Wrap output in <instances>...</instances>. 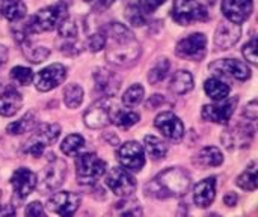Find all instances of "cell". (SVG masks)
<instances>
[{
    "label": "cell",
    "instance_id": "cell-1",
    "mask_svg": "<svg viewBox=\"0 0 258 217\" xmlns=\"http://www.w3.org/2000/svg\"><path fill=\"white\" fill-rule=\"evenodd\" d=\"M106 35V59L121 68L133 66L141 54L142 47L135 33L121 23H110L104 27Z\"/></svg>",
    "mask_w": 258,
    "mask_h": 217
},
{
    "label": "cell",
    "instance_id": "cell-2",
    "mask_svg": "<svg viewBox=\"0 0 258 217\" xmlns=\"http://www.w3.org/2000/svg\"><path fill=\"white\" fill-rule=\"evenodd\" d=\"M192 178L187 171L181 168H169L154 177L147 186L145 193L156 199L181 198L190 189Z\"/></svg>",
    "mask_w": 258,
    "mask_h": 217
},
{
    "label": "cell",
    "instance_id": "cell-3",
    "mask_svg": "<svg viewBox=\"0 0 258 217\" xmlns=\"http://www.w3.org/2000/svg\"><path fill=\"white\" fill-rule=\"evenodd\" d=\"M67 17H68V5L65 2H57L51 6L38 11L33 17H30L29 21L24 24V33L26 36H29L35 33L50 32L56 29Z\"/></svg>",
    "mask_w": 258,
    "mask_h": 217
},
{
    "label": "cell",
    "instance_id": "cell-4",
    "mask_svg": "<svg viewBox=\"0 0 258 217\" xmlns=\"http://www.w3.org/2000/svg\"><path fill=\"white\" fill-rule=\"evenodd\" d=\"M172 18L180 26H190L203 23L210 18L207 8L198 0H174Z\"/></svg>",
    "mask_w": 258,
    "mask_h": 217
},
{
    "label": "cell",
    "instance_id": "cell-5",
    "mask_svg": "<svg viewBox=\"0 0 258 217\" xmlns=\"http://www.w3.org/2000/svg\"><path fill=\"white\" fill-rule=\"evenodd\" d=\"M106 172V162L94 153H86L76 160V175L80 184H94Z\"/></svg>",
    "mask_w": 258,
    "mask_h": 217
},
{
    "label": "cell",
    "instance_id": "cell-6",
    "mask_svg": "<svg viewBox=\"0 0 258 217\" xmlns=\"http://www.w3.org/2000/svg\"><path fill=\"white\" fill-rule=\"evenodd\" d=\"M59 134H60V127L57 124H41L30 136V139L26 142L24 153L33 157L42 156L44 150L57 140Z\"/></svg>",
    "mask_w": 258,
    "mask_h": 217
},
{
    "label": "cell",
    "instance_id": "cell-7",
    "mask_svg": "<svg viewBox=\"0 0 258 217\" xmlns=\"http://www.w3.org/2000/svg\"><path fill=\"white\" fill-rule=\"evenodd\" d=\"M67 177V165L62 159L56 157L54 154L48 156V162L42 171L41 175V181L36 183L39 192H53L57 187L62 186V183L65 181Z\"/></svg>",
    "mask_w": 258,
    "mask_h": 217
},
{
    "label": "cell",
    "instance_id": "cell-8",
    "mask_svg": "<svg viewBox=\"0 0 258 217\" xmlns=\"http://www.w3.org/2000/svg\"><path fill=\"white\" fill-rule=\"evenodd\" d=\"M254 133L255 130L249 122H237L222 133L221 142L230 151L248 148L254 139Z\"/></svg>",
    "mask_w": 258,
    "mask_h": 217
},
{
    "label": "cell",
    "instance_id": "cell-9",
    "mask_svg": "<svg viewBox=\"0 0 258 217\" xmlns=\"http://www.w3.org/2000/svg\"><path fill=\"white\" fill-rule=\"evenodd\" d=\"M112 103L110 98L103 97L101 100L95 101L83 115V121L85 125L92 128V130H98V128H104L112 122Z\"/></svg>",
    "mask_w": 258,
    "mask_h": 217
},
{
    "label": "cell",
    "instance_id": "cell-10",
    "mask_svg": "<svg viewBox=\"0 0 258 217\" xmlns=\"http://www.w3.org/2000/svg\"><path fill=\"white\" fill-rule=\"evenodd\" d=\"M207 53V38L204 33H192L175 47V54L186 60H203Z\"/></svg>",
    "mask_w": 258,
    "mask_h": 217
},
{
    "label": "cell",
    "instance_id": "cell-11",
    "mask_svg": "<svg viewBox=\"0 0 258 217\" xmlns=\"http://www.w3.org/2000/svg\"><path fill=\"white\" fill-rule=\"evenodd\" d=\"M106 184L109 189L121 198L132 196L136 190V180L125 168H113L106 177Z\"/></svg>",
    "mask_w": 258,
    "mask_h": 217
},
{
    "label": "cell",
    "instance_id": "cell-12",
    "mask_svg": "<svg viewBox=\"0 0 258 217\" xmlns=\"http://www.w3.org/2000/svg\"><path fill=\"white\" fill-rule=\"evenodd\" d=\"M237 106V98H224L219 100L216 104H207L203 107L201 116L206 121L215 122V124H228L231 116L234 115Z\"/></svg>",
    "mask_w": 258,
    "mask_h": 217
},
{
    "label": "cell",
    "instance_id": "cell-13",
    "mask_svg": "<svg viewBox=\"0 0 258 217\" xmlns=\"http://www.w3.org/2000/svg\"><path fill=\"white\" fill-rule=\"evenodd\" d=\"M118 159H119V163L122 165V168H125L127 171L139 172L145 165L144 147L135 140L125 142L121 145V148L118 151Z\"/></svg>",
    "mask_w": 258,
    "mask_h": 217
},
{
    "label": "cell",
    "instance_id": "cell-14",
    "mask_svg": "<svg viewBox=\"0 0 258 217\" xmlns=\"http://www.w3.org/2000/svg\"><path fill=\"white\" fill-rule=\"evenodd\" d=\"M45 207L50 213L57 216H73L80 207V196L71 192H59L48 198Z\"/></svg>",
    "mask_w": 258,
    "mask_h": 217
},
{
    "label": "cell",
    "instance_id": "cell-15",
    "mask_svg": "<svg viewBox=\"0 0 258 217\" xmlns=\"http://www.w3.org/2000/svg\"><path fill=\"white\" fill-rule=\"evenodd\" d=\"M67 79V68L62 63H51L41 69L35 77V85L39 92H48L62 85Z\"/></svg>",
    "mask_w": 258,
    "mask_h": 217
},
{
    "label": "cell",
    "instance_id": "cell-16",
    "mask_svg": "<svg viewBox=\"0 0 258 217\" xmlns=\"http://www.w3.org/2000/svg\"><path fill=\"white\" fill-rule=\"evenodd\" d=\"M154 125L169 140L178 142L184 136V125L174 112L166 110L159 113L154 119Z\"/></svg>",
    "mask_w": 258,
    "mask_h": 217
},
{
    "label": "cell",
    "instance_id": "cell-17",
    "mask_svg": "<svg viewBox=\"0 0 258 217\" xmlns=\"http://www.w3.org/2000/svg\"><path fill=\"white\" fill-rule=\"evenodd\" d=\"M36 183H38L36 174L27 168L17 169L11 177V186L18 201H24L36 189Z\"/></svg>",
    "mask_w": 258,
    "mask_h": 217
},
{
    "label": "cell",
    "instance_id": "cell-18",
    "mask_svg": "<svg viewBox=\"0 0 258 217\" xmlns=\"http://www.w3.org/2000/svg\"><path fill=\"white\" fill-rule=\"evenodd\" d=\"M242 36V27L237 23H233L230 20L219 23L216 32H215V47L218 50H228L234 47Z\"/></svg>",
    "mask_w": 258,
    "mask_h": 217
},
{
    "label": "cell",
    "instance_id": "cell-19",
    "mask_svg": "<svg viewBox=\"0 0 258 217\" xmlns=\"http://www.w3.org/2000/svg\"><path fill=\"white\" fill-rule=\"evenodd\" d=\"M209 68L212 71H215L216 74L230 76V77L242 80V82H245L251 77V68L248 66V63L237 60V59H221V60L213 62Z\"/></svg>",
    "mask_w": 258,
    "mask_h": 217
},
{
    "label": "cell",
    "instance_id": "cell-20",
    "mask_svg": "<svg viewBox=\"0 0 258 217\" xmlns=\"http://www.w3.org/2000/svg\"><path fill=\"white\" fill-rule=\"evenodd\" d=\"M94 82H95L97 92L107 98L116 95L121 86L119 76L109 68H97L94 73Z\"/></svg>",
    "mask_w": 258,
    "mask_h": 217
},
{
    "label": "cell",
    "instance_id": "cell-21",
    "mask_svg": "<svg viewBox=\"0 0 258 217\" xmlns=\"http://www.w3.org/2000/svg\"><path fill=\"white\" fill-rule=\"evenodd\" d=\"M254 11V0H222V12L227 20L242 24Z\"/></svg>",
    "mask_w": 258,
    "mask_h": 217
},
{
    "label": "cell",
    "instance_id": "cell-22",
    "mask_svg": "<svg viewBox=\"0 0 258 217\" xmlns=\"http://www.w3.org/2000/svg\"><path fill=\"white\" fill-rule=\"evenodd\" d=\"M216 196V178H206L194 189V202L200 208H207L213 204Z\"/></svg>",
    "mask_w": 258,
    "mask_h": 217
},
{
    "label": "cell",
    "instance_id": "cell-23",
    "mask_svg": "<svg viewBox=\"0 0 258 217\" xmlns=\"http://www.w3.org/2000/svg\"><path fill=\"white\" fill-rule=\"evenodd\" d=\"M23 106V98L20 95V92L14 88L6 89L2 95H0V115L2 116H14Z\"/></svg>",
    "mask_w": 258,
    "mask_h": 217
},
{
    "label": "cell",
    "instance_id": "cell-24",
    "mask_svg": "<svg viewBox=\"0 0 258 217\" xmlns=\"http://www.w3.org/2000/svg\"><path fill=\"white\" fill-rule=\"evenodd\" d=\"M27 8L23 0H0V18L20 21L26 17Z\"/></svg>",
    "mask_w": 258,
    "mask_h": 217
},
{
    "label": "cell",
    "instance_id": "cell-25",
    "mask_svg": "<svg viewBox=\"0 0 258 217\" xmlns=\"http://www.w3.org/2000/svg\"><path fill=\"white\" fill-rule=\"evenodd\" d=\"M169 89L171 92L177 94V95H184L187 92H190L194 89V77L189 71L186 69H180L177 71L169 83Z\"/></svg>",
    "mask_w": 258,
    "mask_h": 217
},
{
    "label": "cell",
    "instance_id": "cell-26",
    "mask_svg": "<svg viewBox=\"0 0 258 217\" xmlns=\"http://www.w3.org/2000/svg\"><path fill=\"white\" fill-rule=\"evenodd\" d=\"M20 44H21V50H23L24 57L32 63H41L50 56V48L42 47V45H36V44L30 42L27 38L24 41H21Z\"/></svg>",
    "mask_w": 258,
    "mask_h": 217
},
{
    "label": "cell",
    "instance_id": "cell-27",
    "mask_svg": "<svg viewBox=\"0 0 258 217\" xmlns=\"http://www.w3.org/2000/svg\"><path fill=\"white\" fill-rule=\"evenodd\" d=\"M197 163L203 168H215L224 163L222 151L216 147H206L197 156Z\"/></svg>",
    "mask_w": 258,
    "mask_h": 217
},
{
    "label": "cell",
    "instance_id": "cell-28",
    "mask_svg": "<svg viewBox=\"0 0 258 217\" xmlns=\"http://www.w3.org/2000/svg\"><path fill=\"white\" fill-rule=\"evenodd\" d=\"M204 91L215 101L224 100V98H227L230 95V86L225 82H222L221 79H218V77H212V79L206 80Z\"/></svg>",
    "mask_w": 258,
    "mask_h": 217
},
{
    "label": "cell",
    "instance_id": "cell-29",
    "mask_svg": "<svg viewBox=\"0 0 258 217\" xmlns=\"http://www.w3.org/2000/svg\"><path fill=\"white\" fill-rule=\"evenodd\" d=\"M144 150L153 160H160L168 153V145L162 142V139L156 136H145L144 139Z\"/></svg>",
    "mask_w": 258,
    "mask_h": 217
},
{
    "label": "cell",
    "instance_id": "cell-30",
    "mask_svg": "<svg viewBox=\"0 0 258 217\" xmlns=\"http://www.w3.org/2000/svg\"><path fill=\"white\" fill-rule=\"evenodd\" d=\"M112 213L116 216H142V208L136 199L125 196L122 201H119L113 205Z\"/></svg>",
    "mask_w": 258,
    "mask_h": 217
},
{
    "label": "cell",
    "instance_id": "cell-31",
    "mask_svg": "<svg viewBox=\"0 0 258 217\" xmlns=\"http://www.w3.org/2000/svg\"><path fill=\"white\" fill-rule=\"evenodd\" d=\"M35 121H36L35 113H33V112H27L23 118H20L18 121H15V122H12V124H9V125L6 127V131H8L9 134H12V136L24 134V133H27V131H30V130L33 128Z\"/></svg>",
    "mask_w": 258,
    "mask_h": 217
},
{
    "label": "cell",
    "instance_id": "cell-32",
    "mask_svg": "<svg viewBox=\"0 0 258 217\" xmlns=\"http://www.w3.org/2000/svg\"><path fill=\"white\" fill-rule=\"evenodd\" d=\"M139 119H141V115L133 110H116L115 113H112V122L124 130L138 124Z\"/></svg>",
    "mask_w": 258,
    "mask_h": 217
},
{
    "label": "cell",
    "instance_id": "cell-33",
    "mask_svg": "<svg viewBox=\"0 0 258 217\" xmlns=\"http://www.w3.org/2000/svg\"><path fill=\"white\" fill-rule=\"evenodd\" d=\"M237 186L243 190H248V192H254L258 186V177H257V163L252 162L249 165V168L242 174L239 175L237 178Z\"/></svg>",
    "mask_w": 258,
    "mask_h": 217
},
{
    "label": "cell",
    "instance_id": "cell-34",
    "mask_svg": "<svg viewBox=\"0 0 258 217\" xmlns=\"http://www.w3.org/2000/svg\"><path fill=\"white\" fill-rule=\"evenodd\" d=\"M171 69V62L166 59V57H162L157 60V63L150 69L148 73V82L151 85H159L160 82H163L168 76Z\"/></svg>",
    "mask_w": 258,
    "mask_h": 217
},
{
    "label": "cell",
    "instance_id": "cell-35",
    "mask_svg": "<svg viewBox=\"0 0 258 217\" xmlns=\"http://www.w3.org/2000/svg\"><path fill=\"white\" fill-rule=\"evenodd\" d=\"M63 101L68 109H77L83 101V89L76 83L67 85L63 89Z\"/></svg>",
    "mask_w": 258,
    "mask_h": 217
},
{
    "label": "cell",
    "instance_id": "cell-36",
    "mask_svg": "<svg viewBox=\"0 0 258 217\" xmlns=\"http://www.w3.org/2000/svg\"><path fill=\"white\" fill-rule=\"evenodd\" d=\"M85 147V139L80 134H70L63 139L60 150L65 156L68 157H74L80 153V150Z\"/></svg>",
    "mask_w": 258,
    "mask_h": 217
},
{
    "label": "cell",
    "instance_id": "cell-37",
    "mask_svg": "<svg viewBox=\"0 0 258 217\" xmlns=\"http://www.w3.org/2000/svg\"><path fill=\"white\" fill-rule=\"evenodd\" d=\"M144 95H145V89L141 85H133L122 95V104L125 107H135L139 103H142Z\"/></svg>",
    "mask_w": 258,
    "mask_h": 217
},
{
    "label": "cell",
    "instance_id": "cell-38",
    "mask_svg": "<svg viewBox=\"0 0 258 217\" xmlns=\"http://www.w3.org/2000/svg\"><path fill=\"white\" fill-rule=\"evenodd\" d=\"M11 79L20 86H27L33 80V73L27 66H15L11 69Z\"/></svg>",
    "mask_w": 258,
    "mask_h": 217
},
{
    "label": "cell",
    "instance_id": "cell-39",
    "mask_svg": "<svg viewBox=\"0 0 258 217\" xmlns=\"http://www.w3.org/2000/svg\"><path fill=\"white\" fill-rule=\"evenodd\" d=\"M104 44H106V35H104V29H101V30H97V32H94V33H91L88 36L85 47L88 50L97 53V51L104 48Z\"/></svg>",
    "mask_w": 258,
    "mask_h": 217
},
{
    "label": "cell",
    "instance_id": "cell-40",
    "mask_svg": "<svg viewBox=\"0 0 258 217\" xmlns=\"http://www.w3.org/2000/svg\"><path fill=\"white\" fill-rule=\"evenodd\" d=\"M125 18L128 20L130 24L139 27V26H144L147 18H145V14L139 9V6H128L127 11H125Z\"/></svg>",
    "mask_w": 258,
    "mask_h": 217
},
{
    "label": "cell",
    "instance_id": "cell-41",
    "mask_svg": "<svg viewBox=\"0 0 258 217\" xmlns=\"http://www.w3.org/2000/svg\"><path fill=\"white\" fill-rule=\"evenodd\" d=\"M242 53H243V56H245V59H246L248 62H251L252 65H257V39L252 38L249 42H246V44L243 45Z\"/></svg>",
    "mask_w": 258,
    "mask_h": 217
},
{
    "label": "cell",
    "instance_id": "cell-42",
    "mask_svg": "<svg viewBox=\"0 0 258 217\" xmlns=\"http://www.w3.org/2000/svg\"><path fill=\"white\" fill-rule=\"evenodd\" d=\"M166 0H139V9L148 15V14H153L156 9H159Z\"/></svg>",
    "mask_w": 258,
    "mask_h": 217
},
{
    "label": "cell",
    "instance_id": "cell-43",
    "mask_svg": "<svg viewBox=\"0 0 258 217\" xmlns=\"http://www.w3.org/2000/svg\"><path fill=\"white\" fill-rule=\"evenodd\" d=\"M243 116L248 119V121H255L258 118V104L257 100H252L251 103L246 104L245 110H243Z\"/></svg>",
    "mask_w": 258,
    "mask_h": 217
},
{
    "label": "cell",
    "instance_id": "cell-44",
    "mask_svg": "<svg viewBox=\"0 0 258 217\" xmlns=\"http://www.w3.org/2000/svg\"><path fill=\"white\" fill-rule=\"evenodd\" d=\"M88 5H91V8L97 12H103L106 9H109L115 0H85Z\"/></svg>",
    "mask_w": 258,
    "mask_h": 217
},
{
    "label": "cell",
    "instance_id": "cell-45",
    "mask_svg": "<svg viewBox=\"0 0 258 217\" xmlns=\"http://www.w3.org/2000/svg\"><path fill=\"white\" fill-rule=\"evenodd\" d=\"M26 216H44V207H42V204H39V202L29 204L27 208H26Z\"/></svg>",
    "mask_w": 258,
    "mask_h": 217
},
{
    "label": "cell",
    "instance_id": "cell-46",
    "mask_svg": "<svg viewBox=\"0 0 258 217\" xmlns=\"http://www.w3.org/2000/svg\"><path fill=\"white\" fill-rule=\"evenodd\" d=\"M163 103H165V98H163V95H159V94H156V95L150 97V100L145 103V109H148V110H154V109H157L159 106H162Z\"/></svg>",
    "mask_w": 258,
    "mask_h": 217
},
{
    "label": "cell",
    "instance_id": "cell-47",
    "mask_svg": "<svg viewBox=\"0 0 258 217\" xmlns=\"http://www.w3.org/2000/svg\"><path fill=\"white\" fill-rule=\"evenodd\" d=\"M8 62V47L0 44V68Z\"/></svg>",
    "mask_w": 258,
    "mask_h": 217
},
{
    "label": "cell",
    "instance_id": "cell-48",
    "mask_svg": "<svg viewBox=\"0 0 258 217\" xmlns=\"http://www.w3.org/2000/svg\"><path fill=\"white\" fill-rule=\"evenodd\" d=\"M224 202H225V205H228V207H234L236 202H237V196H236L234 193H228V195L224 198Z\"/></svg>",
    "mask_w": 258,
    "mask_h": 217
},
{
    "label": "cell",
    "instance_id": "cell-49",
    "mask_svg": "<svg viewBox=\"0 0 258 217\" xmlns=\"http://www.w3.org/2000/svg\"><path fill=\"white\" fill-rule=\"evenodd\" d=\"M198 2H206V3H213L215 0H198Z\"/></svg>",
    "mask_w": 258,
    "mask_h": 217
},
{
    "label": "cell",
    "instance_id": "cell-50",
    "mask_svg": "<svg viewBox=\"0 0 258 217\" xmlns=\"http://www.w3.org/2000/svg\"><path fill=\"white\" fill-rule=\"evenodd\" d=\"M0 211H2V190H0Z\"/></svg>",
    "mask_w": 258,
    "mask_h": 217
}]
</instances>
